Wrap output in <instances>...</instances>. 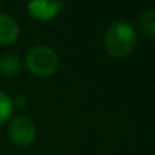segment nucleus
<instances>
[{"label": "nucleus", "mask_w": 155, "mask_h": 155, "mask_svg": "<svg viewBox=\"0 0 155 155\" xmlns=\"http://www.w3.org/2000/svg\"><path fill=\"white\" fill-rule=\"evenodd\" d=\"M6 125H8L6 134L12 144L18 147H28L37 140L38 128L29 116L25 114L14 116Z\"/></svg>", "instance_id": "nucleus-3"}, {"label": "nucleus", "mask_w": 155, "mask_h": 155, "mask_svg": "<svg viewBox=\"0 0 155 155\" xmlns=\"http://www.w3.org/2000/svg\"><path fill=\"white\" fill-rule=\"evenodd\" d=\"M23 67L35 78H50L59 68V55L47 44H35L28 49L23 58Z\"/></svg>", "instance_id": "nucleus-2"}, {"label": "nucleus", "mask_w": 155, "mask_h": 155, "mask_svg": "<svg viewBox=\"0 0 155 155\" xmlns=\"http://www.w3.org/2000/svg\"><path fill=\"white\" fill-rule=\"evenodd\" d=\"M20 37L18 21L5 12H0V47H9Z\"/></svg>", "instance_id": "nucleus-5"}, {"label": "nucleus", "mask_w": 155, "mask_h": 155, "mask_svg": "<svg viewBox=\"0 0 155 155\" xmlns=\"http://www.w3.org/2000/svg\"><path fill=\"white\" fill-rule=\"evenodd\" d=\"M12 102H14V107H15V110L17 108H23V107H26V97L23 96V94H18V96H15V97H12Z\"/></svg>", "instance_id": "nucleus-9"}, {"label": "nucleus", "mask_w": 155, "mask_h": 155, "mask_svg": "<svg viewBox=\"0 0 155 155\" xmlns=\"http://www.w3.org/2000/svg\"><path fill=\"white\" fill-rule=\"evenodd\" d=\"M137 29L128 20H114L108 25L102 37L104 50L113 58H125L131 55L137 46Z\"/></svg>", "instance_id": "nucleus-1"}, {"label": "nucleus", "mask_w": 155, "mask_h": 155, "mask_svg": "<svg viewBox=\"0 0 155 155\" xmlns=\"http://www.w3.org/2000/svg\"><path fill=\"white\" fill-rule=\"evenodd\" d=\"M137 26L144 37L152 38L155 35V9L153 8L143 9L137 17Z\"/></svg>", "instance_id": "nucleus-7"}, {"label": "nucleus", "mask_w": 155, "mask_h": 155, "mask_svg": "<svg viewBox=\"0 0 155 155\" xmlns=\"http://www.w3.org/2000/svg\"><path fill=\"white\" fill-rule=\"evenodd\" d=\"M14 116H15V107L12 97L3 90H0V126L6 125Z\"/></svg>", "instance_id": "nucleus-8"}, {"label": "nucleus", "mask_w": 155, "mask_h": 155, "mask_svg": "<svg viewBox=\"0 0 155 155\" xmlns=\"http://www.w3.org/2000/svg\"><path fill=\"white\" fill-rule=\"evenodd\" d=\"M0 8H2V3H0Z\"/></svg>", "instance_id": "nucleus-10"}, {"label": "nucleus", "mask_w": 155, "mask_h": 155, "mask_svg": "<svg viewBox=\"0 0 155 155\" xmlns=\"http://www.w3.org/2000/svg\"><path fill=\"white\" fill-rule=\"evenodd\" d=\"M64 9L62 2H46V0H32L26 5L28 15L40 23L55 20Z\"/></svg>", "instance_id": "nucleus-4"}, {"label": "nucleus", "mask_w": 155, "mask_h": 155, "mask_svg": "<svg viewBox=\"0 0 155 155\" xmlns=\"http://www.w3.org/2000/svg\"><path fill=\"white\" fill-rule=\"evenodd\" d=\"M23 70V59L14 52H5L0 55V74L3 78H15Z\"/></svg>", "instance_id": "nucleus-6"}]
</instances>
